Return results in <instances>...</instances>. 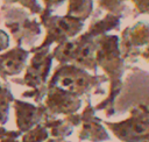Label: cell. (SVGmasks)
I'll use <instances>...</instances> for the list:
<instances>
[{
    "label": "cell",
    "instance_id": "cell-1",
    "mask_svg": "<svg viewBox=\"0 0 149 142\" xmlns=\"http://www.w3.org/2000/svg\"><path fill=\"white\" fill-rule=\"evenodd\" d=\"M123 16L106 13L104 17L90 23L86 31L65 43L57 44L52 50L54 59L59 64H76L97 74L99 69L95 62L98 38L109 31L119 30Z\"/></svg>",
    "mask_w": 149,
    "mask_h": 142
},
{
    "label": "cell",
    "instance_id": "cell-2",
    "mask_svg": "<svg viewBox=\"0 0 149 142\" xmlns=\"http://www.w3.org/2000/svg\"><path fill=\"white\" fill-rule=\"evenodd\" d=\"M98 68L102 69L108 79L109 87L107 97L94 106L95 111H104L106 116L115 113V101L123 86V74L126 61L120 50V37L115 34H105L98 38V50L95 54Z\"/></svg>",
    "mask_w": 149,
    "mask_h": 142
},
{
    "label": "cell",
    "instance_id": "cell-3",
    "mask_svg": "<svg viewBox=\"0 0 149 142\" xmlns=\"http://www.w3.org/2000/svg\"><path fill=\"white\" fill-rule=\"evenodd\" d=\"M105 74H95L76 64H58L51 74L49 86H59L80 98H88L92 94H104L101 85L107 83Z\"/></svg>",
    "mask_w": 149,
    "mask_h": 142
},
{
    "label": "cell",
    "instance_id": "cell-4",
    "mask_svg": "<svg viewBox=\"0 0 149 142\" xmlns=\"http://www.w3.org/2000/svg\"><path fill=\"white\" fill-rule=\"evenodd\" d=\"M41 23L45 28L44 41L33 50H40L44 48H50L54 43L62 44L72 38H76L84 30L85 22L69 16V15H57L52 10L44 8L40 14Z\"/></svg>",
    "mask_w": 149,
    "mask_h": 142
},
{
    "label": "cell",
    "instance_id": "cell-5",
    "mask_svg": "<svg viewBox=\"0 0 149 142\" xmlns=\"http://www.w3.org/2000/svg\"><path fill=\"white\" fill-rule=\"evenodd\" d=\"M33 52L34 56L30 59L26 76L23 78V84L31 90L24 92L22 95L33 98L40 105L47 95L54 56L50 48L33 50Z\"/></svg>",
    "mask_w": 149,
    "mask_h": 142
},
{
    "label": "cell",
    "instance_id": "cell-6",
    "mask_svg": "<svg viewBox=\"0 0 149 142\" xmlns=\"http://www.w3.org/2000/svg\"><path fill=\"white\" fill-rule=\"evenodd\" d=\"M104 125L121 142H143L149 140V107L139 104L130 109L129 116L121 121L102 120Z\"/></svg>",
    "mask_w": 149,
    "mask_h": 142
},
{
    "label": "cell",
    "instance_id": "cell-7",
    "mask_svg": "<svg viewBox=\"0 0 149 142\" xmlns=\"http://www.w3.org/2000/svg\"><path fill=\"white\" fill-rule=\"evenodd\" d=\"M149 45V22L136 21L122 29L120 36V50L123 59L129 64L141 57L142 51Z\"/></svg>",
    "mask_w": 149,
    "mask_h": 142
},
{
    "label": "cell",
    "instance_id": "cell-8",
    "mask_svg": "<svg viewBox=\"0 0 149 142\" xmlns=\"http://www.w3.org/2000/svg\"><path fill=\"white\" fill-rule=\"evenodd\" d=\"M44 106L50 118L68 116L79 112L83 106V98L59 86H49L44 98Z\"/></svg>",
    "mask_w": 149,
    "mask_h": 142
},
{
    "label": "cell",
    "instance_id": "cell-9",
    "mask_svg": "<svg viewBox=\"0 0 149 142\" xmlns=\"http://www.w3.org/2000/svg\"><path fill=\"white\" fill-rule=\"evenodd\" d=\"M86 105L80 113L81 125L80 130L78 132L79 141H90V142H105L111 140L109 132L104 125L102 120L95 115V108L92 106L91 97L85 99Z\"/></svg>",
    "mask_w": 149,
    "mask_h": 142
},
{
    "label": "cell",
    "instance_id": "cell-10",
    "mask_svg": "<svg viewBox=\"0 0 149 142\" xmlns=\"http://www.w3.org/2000/svg\"><path fill=\"white\" fill-rule=\"evenodd\" d=\"M15 113H16V125L20 132H28L33 129L38 123H42L47 118H49L48 111L44 105L40 104L35 106L29 102L21 100L15 101Z\"/></svg>",
    "mask_w": 149,
    "mask_h": 142
},
{
    "label": "cell",
    "instance_id": "cell-11",
    "mask_svg": "<svg viewBox=\"0 0 149 142\" xmlns=\"http://www.w3.org/2000/svg\"><path fill=\"white\" fill-rule=\"evenodd\" d=\"M43 125L48 128L50 136L54 139H63L72 135L73 129L76 128L68 116L64 118H47L43 121Z\"/></svg>",
    "mask_w": 149,
    "mask_h": 142
},
{
    "label": "cell",
    "instance_id": "cell-12",
    "mask_svg": "<svg viewBox=\"0 0 149 142\" xmlns=\"http://www.w3.org/2000/svg\"><path fill=\"white\" fill-rule=\"evenodd\" d=\"M93 0H68L65 15L76 17L83 22L91 17L93 13Z\"/></svg>",
    "mask_w": 149,
    "mask_h": 142
},
{
    "label": "cell",
    "instance_id": "cell-13",
    "mask_svg": "<svg viewBox=\"0 0 149 142\" xmlns=\"http://www.w3.org/2000/svg\"><path fill=\"white\" fill-rule=\"evenodd\" d=\"M50 133L48 128L42 123H38L33 129L26 132L22 136V142H45L49 140Z\"/></svg>",
    "mask_w": 149,
    "mask_h": 142
},
{
    "label": "cell",
    "instance_id": "cell-14",
    "mask_svg": "<svg viewBox=\"0 0 149 142\" xmlns=\"http://www.w3.org/2000/svg\"><path fill=\"white\" fill-rule=\"evenodd\" d=\"M130 0H97V5L100 9L106 13L123 16L122 13L126 10V2Z\"/></svg>",
    "mask_w": 149,
    "mask_h": 142
},
{
    "label": "cell",
    "instance_id": "cell-15",
    "mask_svg": "<svg viewBox=\"0 0 149 142\" xmlns=\"http://www.w3.org/2000/svg\"><path fill=\"white\" fill-rule=\"evenodd\" d=\"M134 5L136 14L149 15V0H130Z\"/></svg>",
    "mask_w": 149,
    "mask_h": 142
},
{
    "label": "cell",
    "instance_id": "cell-16",
    "mask_svg": "<svg viewBox=\"0 0 149 142\" xmlns=\"http://www.w3.org/2000/svg\"><path fill=\"white\" fill-rule=\"evenodd\" d=\"M65 1H68V0H43L45 8L50 9V10H54V9L61 7L63 3H65Z\"/></svg>",
    "mask_w": 149,
    "mask_h": 142
},
{
    "label": "cell",
    "instance_id": "cell-17",
    "mask_svg": "<svg viewBox=\"0 0 149 142\" xmlns=\"http://www.w3.org/2000/svg\"><path fill=\"white\" fill-rule=\"evenodd\" d=\"M141 57H142L147 63H149V45L144 48V50H143L142 54H141Z\"/></svg>",
    "mask_w": 149,
    "mask_h": 142
},
{
    "label": "cell",
    "instance_id": "cell-18",
    "mask_svg": "<svg viewBox=\"0 0 149 142\" xmlns=\"http://www.w3.org/2000/svg\"><path fill=\"white\" fill-rule=\"evenodd\" d=\"M45 142H71V141H66V140H63V139H54V137H51V139L47 140Z\"/></svg>",
    "mask_w": 149,
    "mask_h": 142
},
{
    "label": "cell",
    "instance_id": "cell-19",
    "mask_svg": "<svg viewBox=\"0 0 149 142\" xmlns=\"http://www.w3.org/2000/svg\"><path fill=\"white\" fill-rule=\"evenodd\" d=\"M143 142H149V140H147V141H143Z\"/></svg>",
    "mask_w": 149,
    "mask_h": 142
}]
</instances>
